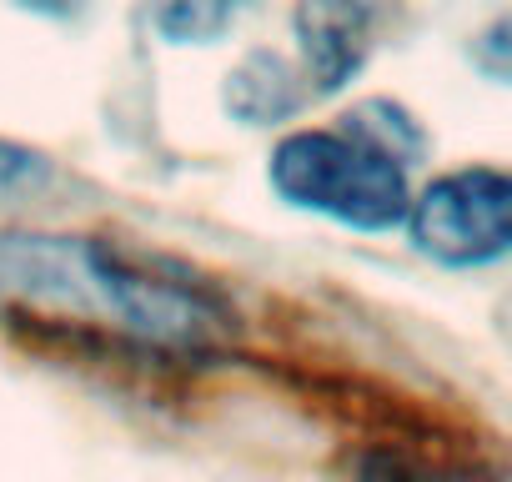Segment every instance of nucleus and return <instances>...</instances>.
<instances>
[{
  "instance_id": "nucleus-10",
  "label": "nucleus",
  "mask_w": 512,
  "mask_h": 482,
  "mask_svg": "<svg viewBox=\"0 0 512 482\" xmlns=\"http://www.w3.org/2000/svg\"><path fill=\"white\" fill-rule=\"evenodd\" d=\"M502 482H512V477H502Z\"/></svg>"
},
{
  "instance_id": "nucleus-4",
  "label": "nucleus",
  "mask_w": 512,
  "mask_h": 482,
  "mask_svg": "<svg viewBox=\"0 0 512 482\" xmlns=\"http://www.w3.org/2000/svg\"><path fill=\"white\" fill-rule=\"evenodd\" d=\"M377 0H297L292 31L302 41V66L312 91H342L377 46Z\"/></svg>"
},
{
  "instance_id": "nucleus-5",
  "label": "nucleus",
  "mask_w": 512,
  "mask_h": 482,
  "mask_svg": "<svg viewBox=\"0 0 512 482\" xmlns=\"http://www.w3.org/2000/svg\"><path fill=\"white\" fill-rule=\"evenodd\" d=\"M307 101V86H297V71L277 51H251L231 76H226V106L246 126L287 121Z\"/></svg>"
},
{
  "instance_id": "nucleus-7",
  "label": "nucleus",
  "mask_w": 512,
  "mask_h": 482,
  "mask_svg": "<svg viewBox=\"0 0 512 482\" xmlns=\"http://www.w3.org/2000/svg\"><path fill=\"white\" fill-rule=\"evenodd\" d=\"M477 66L497 81H512V16H502L492 31L477 36Z\"/></svg>"
},
{
  "instance_id": "nucleus-1",
  "label": "nucleus",
  "mask_w": 512,
  "mask_h": 482,
  "mask_svg": "<svg viewBox=\"0 0 512 482\" xmlns=\"http://www.w3.org/2000/svg\"><path fill=\"white\" fill-rule=\"evenodd\" d=\"M0 307L156 352H206L226 327V307L201 287L141 267L111 241L51 231H0Z\"/></svg>"
},
{
  "instance_id": "nucleus-8",
  "label": "nucleus",
  "mask_w": 512,
  "mask_h": 482,
  "mask_svg": "<svg viewBox=\"0 0 512 482\" xmlns=\"http://www.w3.org/2000/svg\"><path fill=\"white\" fill-rule=\"evenodd\" d=\"M41 176V156L26 151V146H11V141H0V186H21Z\"/></svg>"
},
{
  "instance_id": "nucleus-9",
  "label": "nucleus",
  "mask_w": 512,
  "mask_h": 482,
  "mask_svg": "<svg viewBox=\"0 0 512 482\" xmlns=\"http://www.w3.org/2000/svg\"><path fill=\"white\" fill-rule=\"evenodd\" d=\"M21 6L46 11V16H66V11H76V6H81V0H21Z\"/></svg>"
},
{
  "instance_id": "nucleus-2",
  "label": "nucleus",
  "mask_w": 512,
  "mask_h": 482,
  "mask_svg": "<svg viewBox=\"0 0 512 482\" xmlns=\"http://www.w3.org/2000/svg\"><path fill=\"white\" fill-rule=\"evenodd\" d=\"M272 186L282 201L357 231H387L412 211L407 166L362 131H292L272 151Z\"/></svg>"
},
{
  "instance_id": "nucleus-3",
  "label": "nucleus",
  "mask_w": 512,
  "mask_h": 482,
  "mask_svg": "<svg viewBox=\"0 0 512 482\" xmlns=\"http://www.w3.org/2000/svg\"><path fill=\"white\" fill-rule=\"evenodd\" d=\"M407 221L427 257L447 267H487L512 252V171H447L412 201Z\"/></svg>"
},
{
  "instance_id": "nucleus-6",
  "label": "nucleus",
  "mask_w": 512,
  "mask_h": 482,
  "mask_svg": "<svg viewBox=\"0 0 512 482\" xmlns=\"http://www.w3.org/2000/svg\"><path fill=\"white\" fill-rule=\"evenodd\" d=\"M241 6L251 0H151V21L176 46H206L236 21Z\"/></svg>"
}]
</instances>
